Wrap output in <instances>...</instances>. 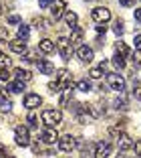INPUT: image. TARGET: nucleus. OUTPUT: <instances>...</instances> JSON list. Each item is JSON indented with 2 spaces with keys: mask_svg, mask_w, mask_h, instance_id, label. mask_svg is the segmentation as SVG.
<instances>
[{
  "mask_svg": "<svg viewBox=\"0 0 141 158\" xmlns=\"http://www.w3.org/2000/svg\"><path fill=\"white\" fill-rule=\"evenodd\" d=\"M42 122L46 124V128H55L63 122V112L61 110H45L42 112Z\"/></svg>",
  "mask_w": 141,
  "mask_h": 158,
  "instance_id": "obj_1",
  "label": "nucleus"
},
{
  "mask_svg": "<svg viewBox=\"0 0 141 158\" xmlns=\"http://www.w3.org/2000/svg\"><path fill=\"white\" fill-rule=\"evenodd\" d=\"M57 51L61 53V57H63L65 61L71 59V57H73V45H71V39L59 37V41H57Z\"/></svg>",
  "mask_w": 141,
  "mask_h": 158,
  "instance_id": "obj_2",
  "label": "nucleus"
},
{
  "mask_svg": "<svg viewBox=\"0 0 141 158\" xmlns=\"http://www.w3.org/2000/svg\"><path fill=\"white\" fill-rule=\"evenodd\" d=\"M107 85H109L113 91H125V79H123V75L119 73H107Z\"/></svg>",
  "mask_w": 141,
  "mask_h": 158,
  "instance_id": "obj_3",
  "label": "nucleus"
},
{
  "mask_svg": "<svg viewBox=\"0 0 141 158\" xmlns=\"http://www.w3.org/2000/svg\"><path fill=\"white\" fill-rule=\"evenodd\" d=\"M14 140H16L18 146H28L30 144V134H28L26 126H16V130H14Z\"/></svg>",
  "mask_w": 141,
  "mask_h": 158,
  "instance_id": "obj_4",
  "label": "nucleus"
},
{
  "mask_svg": "<svg viewBox=\"0 0 141 158\" xmlns=\"http://www.w3.org/2000/svg\"><path fill=\"white\" fill-rule=\"evenodd\" d=\"M91 16H93V20H97L99 24H105L111 19V10L105 8V6H97V8L91 10Z\"/></svg>",
  "mask_w": 141,
  "mask_h": 158,
  "instance_id": "obj_5",
  "label": "nucleus"
},
{
  "mask_svg": "<svg viewBox=\"0 0 141 158\" xmlns=\"http://www.w3.org/2000/svg\"><path fill=\"white\" fill-rule=\"evenodd\" d=\"M65 8H67V2H65V0H53V4H50V14H53V19L59 20L65 14Z\"/></svg>",
  "mask_w": 141,
  "mask_h": 158,
  "instance_id": "obj_6",
  "label": "nucleus"
},
{
  "mask_svg": "<svg viewBox=\"0 0 141 158\" xmlns=\"http://www.w3.org/2000/svg\"><path fill=\"white\" fill-rule=\"evenodd\" d=\"M42 103V98L38 95V93H26L24 95V107H28V110H37L38 106Z\"/></svg>",
  "mask_w": 141,
  "mask_h": 158,
  "instance_id": "obj_7",
  "label": "nucleus"
},
{
  "mask_svg": "<svg viewBox=\"0 0 141 158\" xmlns=\"http://www.w3.org/2000/svg\"><path fill=\"white\" fill-rule=\"evenodd\" d=\"M41 138L45 144H55V142H59V134H57L55 128H45V130L41 132Z\"/></svg>",
  "mask_w": 141,
  "mask_h": 158,
  "instance_id": "obj_8",
  "label": "nucleus"
},
{
  "mask_svg": "<svg viewBox=\"0 0 141 158\" xmlns=\"http://www.w3.org/2000/svg\"><path fill=\"white\" fill-rule=\"evenodd\" d=\"M109 154H111V142L103 140L95 146V158H107Z\"/></svg>",
  "mask_w": 141,
  "mask_h": 158,
  "instance_id": "obj_9",
  "label": "nucleus"
},
{
  "mask_svg": "<svg viewBox=\"0 0 141 158\" xmlns=\"http://www.w3.org/2000/svg\"><path fill=\"white\" fill-rule=\"evenodd\" d=\"M75 144H77V142H75V138L71 134H65L63 138H59V148L63 150V152H71V150L75 148Z\"/></svg>",
  "mask_w": 141,
  "mask_h": 158,
  "instance_id": "obj_10",
  "label": "nucleus"
},
{
  "mask_svg": "<svg viewBox=\"0 0 141 158\" xmlns=\"http://www.w3.org/2000/svg\"><path fill=\"white\" fill-rule=\"evenodd\" d=\"M77 55H79V59H81V61H85V63H91V61H93V57H95V53H93V49H91V47L81 45V47L77 49Z\"/></svg>",
  "mask_w": 141,
  "mask_h": 158,
  "instance_id": "obj_11",
  "label": "nucleus"
},
{
  "mask_svg": "<svg viewBox=\"0 0 141 158\" xmlns=\"http://www.w3.org/2000/svg\"><path fill=\"white\" fill-rule=\"evenodd\" d=\"M37 67H38V71H41L42 75H55V65H53L50 61H46V59H38Z\"/></svg>",
  "mask_w": 141,
  "mask_h": 158,
  "instance_id": "obj_12",
  "label": "nucleus"
},
{
  "mask_svg": "<svg viewBox=\"0 0 141 158\" xmlns=\"http://www.w3.org/2000/svg\"><path fill=\"white\" fill-rule=\"evenodd\" d=\"M83 35H85V33H83V28L81 27H75L73 28V31H71V45H77V49H79V47H81V43H83Z\"/></svg>",
  "mask_w": 141,
  "mask_h": 158,
  "instance_id": "obj_13",
  "label": "nucleus"
},
{
  "mask_svg": "<svg viewBox=\"0 0 141 158\" xmlns=\"http://www.w3.org/2000/svg\"><path fill=\"white\" fill-rule=\"evenodd\" d=\"M14 77L18 79V81H22V83H26V81H30V79H32V73H30L28 69L16 67V69H14Z\"/></svg>",
  "mask_w": 141,
  "mask_h": 158,
  "instance_id": "obj_14",
  "label": "nucleus"
},
{
  "mask_svg": "<svg viewBox=\"0 0 141 158\" xmlns=\"http://www.w3.org/2000/svg\"><path fill=\"white\" fill-rule=\"evenodd\" d=\"M38 51L45 53V55H49V53L55 51V43L50 41V39H42V41L38 43Z\"/></svg>",
  "mask_w": 141,
  "mask_h": 158,
  "instance_id": "obj_15",
  "label": "nucleus"
},
{
  "mask_svg": "<svg viewBox=\"0 0 141 158\" xmlns=\"http://www.w3.org/2000/svg\"><path fill=\"white\" fill-rule=\"evenodd\" d=\"M10 49L14 53H18V55H24L26 53V43L20 41V39H14V41H10Z\"/></svg>",
  "mask_w": 141,
  "mask_h": 158,
  "instance_id": "obj_16",
  "label": "nucleus"
},
{
  "mask_svg": "<svg viewBox=\"0 0 141 158\" xmlns=\"http://www.w3.org/2000/svg\"><path fill=\"white\" fill-rule=\"evenodd\" d=\"M117 144H119V150H121V152H125V150H131V148H133V142H131V138H129L127 134H123L121 138L117 140Z\"/></svg>",
  "mask_w": 141,
  "mask_h": 158,
  "instance_id": "obj_17",
  "label": "nucleus"
},
{
  "mask_svg": "<svg viewBox=\"0 0 141 158\" xmlns=\"http://www.w3.org/2000/svg\"><path fill=\"white\" fill-rule=\"evenodd\" d=\"M77 20H79V16H77V12H73V10H69V12H65V23H67V27L73 31L75 27H77Z\"/></svg>",
  "mask_w": 141,
  "mask_h": 158,
  "instance_id": "obj_18",
  "label": "nucleus"
},
{
  "mask_svg": "<svg viewBox=\"0 0 141 158\" xmlns=\"http://www.w3.org/2000/svg\"><path fill=\"white\" fill-rule=\"evenodd\" d=\"M8 89H10L12 93H22V91H24V83L16 79V81H12V83H8Z\"/></svg>",
  "mask_w": 141,
  "mask_h": 158,
  "instance_id": "obj_19",
  "label": "nucleus"
},
{
  "mask_svg": "<svg viewBox=\"0 0 141 158\" xmlns=\"http://www.w3.org/2000/svg\"><path fill=\"white\" fill-rule=\"evenodd\" d=\"M129 59H131V65L135 69H141V53H137V51L129 53Z\"/></svg>",
  "mask_w": 141,
  "mask_h": 158,
  "instance_id": "obj_20",
  "label": "nucleus"
},
{
  "mask_svg": "<svg viewBox=\"0 0 141 158\" xmlns=\"http://www.w3.org/2000/svg\"><path fill=\"white\" fill-rule=\"evenodd\" d=\"M77 89L79 91H91V81H89V79H79L77 81Z\"/></svg>",
  "mask_w": 141,
  "mask_h": 158,
  "instance_id": "obj_21",
  "label": "nucleus"
},
{
  "mask_svg": "<svg viewBox=\"0 0 141 158\" xmlns=\"http://www.w3.org/2000/svg\"><path fill=\"white\" fill-rule=\"evenodd\" d=\"M113 107H115V110H121V112H123V110H127V99L119 95V98L113 102Z\"/></svg>",
  "mask_w": 141,
  "mask_h": 158,
  "instance_id": "obj_22",
  "label": "nucleus"
},
{
  "mask_svg": "<svg viewBox=\"0 0 141 158\" xmlns=\"http://www.w3.org/2000/svg\"><path fill=\"white\" fill-rule=\"evenodd\" d=\"M28 35H30V28H28L26 24H20V27H18V39H20V41H26Z\"/></svg>",
  "mask_w": 141,
  "mask_h": 158,
  "instance_id": "obj_23",
  "label": "nucleus"
},
{
  "mask_svg": "<svg viewBox=\"0 0 141 158\" xmlns=\"http://www.w3.org/2000/svg\"><path fill=\"white\" fill-rule=\"evenodd\" d=\"M113 65L117 67V69H125V59H123V55L115 53V55H113Z\"/></svg>",
  "mask_w": 141,
  "mask_h": 158,
  "instance_id": "obj_24",
  "label": "nucleus"
},
{
  "mask_svg": "<svg viewBox=\"0 0 141 158\" xmlns=\"http://www.w3.org/2000/svg\"><path fill=\"white\" fill-rule=\"evenodd\" d=\"M133 98L141 102V83L137 81V79H133Z\"/></svg>",
  "mask_w": 141,
  "mask_h": 158,
  "instance_id": "obj_25",
  "label": "nucleus"
},
{
  "mask_svg": "<svg viewBox=\"0 0 141 158\" xmlns=\"http://www.w3.org/2000/svg\"><path fill=\"white\" fill-rule=\"evenodd\" d=\"M113 31H115V35H123L125 33V24H123V20H115V24H113Z\"/></svg>",
  "mask_w": 141,
  "mask_h": 158,
  "instance_id": "obj_26",
  "label": "nucleus"
},
{
  "mask_svg": "<svg viewBox=\"0 0 141 158\" xmlns=\"http://www.w3.org/2000/svg\"><path fill=\"white\" fill-rule=\"evenodd\" d=\"M123 134H125V132H121L119 128H115V126H111V128H109V136H111L113 140H119Z\"/></svg>",
  "mask_w": 141,
  "mask_h": 158,
  "instance_id": "obj_27",
  "label": "nucleus"
},
{
  "mask_svg": "<svg viewBox=\"0 0 141 158\" xmlns=\"http://www.w3.org/2000/svg\"><path fill=\"white\" fill-rule=\"evenodd\" d=\"M0 110H2V112H10V110H12V102H10L8 98L0 99Z\"/></svg>",
  "mask_w": 141,
  "mask_h": 158,
  "instance_id": "obj_28",
  "label": "nucleus"
},
{
  "mask_svg": "<svg viewBox=\"0 0 141 158\" xmlns=\"http://www.w3.org/2000/svg\"><path fill=\"white\" fill-rule=\"evenodd\" d=\"M89 75H91L93 79H101L103 77V69H101V67H93V69L89 71Z\"/></svg>",
  "mask_w": 141,
  "mask_h": 158,
  "instance_id": "obj_29",
  "label": "nucleus"
},
{
  "mask_svg": "<svg viewBox=\"0 0 141 158\" xmlns=\"http://www.w3.org/2000/svg\"><path fill=\"white\" fill-rule=\"evenodd\" d=\"M117 53H119V55H123V57H125V55H129L131 51L127 49V45H125V43H117Z\"/></svg>",
  "mask_w": 141,
  "mask_h": 158,
  "instance_id": "obj_30",
  "label": "nucleus"
},
{
  "mask_svg": "<svg viewBox=\"0 0 141 158\" xmlns=\"http://www.w3.org/2000/svg\"><path fill=\"white\" fill-rule=\"evenodd\" d=\"M73 95V89H65V93H63V98H61V107L63 106H67V102H69V98Z\"/></svg>",
  "mask_w": 141,
  "mask_h": 158,
  "instance_id": "obj_31",
  "label": "nucleus"
},
{
  "mask_svg": "<svg viewBox=\"0 0 141 158\" xmlns=\"http://www.w3.org/2000/svg\"><path fill=\"white\" fill-rule=\"evenodd\" d=\"M28 124H30L32 128H37V126H38V116H37L34 112H30V114H28Z\"/></svg>",
  "mask_w": 141,
  "mask_h": 158,
  "instance_id": "obj_32",
  "label": "nucleus"
},
{
  "mask_svg": "<svg viewBox=\"0 0 141 158\" xmlns=\"http://www.w3.org/2000/svg\"><path fill=\"white\" fill-rule=\"evenodd\" d=\"M8 65H10V59L2 53V55H0V69H8Z\"/></svg>",
  "mask_w": 141,
  "mask_h": 158,
  "instance_id": "obj_33",
  "label": "nucleus"
},
{
  "mask_svg": "<svg viewBox=\"0 0 141 158\" xmlns=\"http://www.w3.org/2000/svg\"><path fill=\"white\" fill-rule=\"evenodd\" d=\"M10 81V73L6 69H0V83H8Z\"/></svg>",
  "mask_w": 141,
  "mask_h": 158,
  "instance_id": "obj_34",
  "label": "nucleus"
},
{
  "mask_svg": "<svg viewBox=\"0 0 141 158\" xmlns=\"http://www.w3.org/2000/svg\"><path fill=\"white\" fill-rule=\"evenodd\" d=\"M32 23L37 24V28H46V27H49V23H46L45 19H41V16H38V19H34Z\"/></svg>",
  "mask_w": 141,
  "mask_h": 158,
  "instance_id": "obj_35",
  "label": "nucleus"
},
{
  "mask_svg": "<svg viewBox=\"0 0 141 158\" xmlns=\"http://www.w3.org/2000/svg\"><path fill=\"white\" fill-rule=\"evenodd\" d=\"M8 23L10 24H22V20H20L18 14H10V16H8Z\"/></svg>",
  "mask_w": 141,
  "mask_h": 158,
  "instance_id": "obj_36",
  "label": "nucleus"
},
{
  "mask_svg": "<svg viewBox=\"0 0 141 158\" xmlns=\"http://www.w3.org/2000/svg\"><path fill=\"white\" fill-rule=\"evenodd\" d=\"M49 89H50L53 93H57V91H61V85L57 83V81H50V83H49Z\"/></svg>",
  "mask_w": 141,
  "mask_h": 158,
  "instance_id": "obj_37",
  "label": "nucleus"
},
{
  "mask_svg": "<svg viewBox=\"0 0 141 158\" xmlns=\"http://www.w3.org/2000/svg\"><path fill=\"white\" fill-rule=\"evenodd\" d=\"M133 150H135V156H141V140H137L133 144Z\"/></svg>",
  "mask_w": 141,
  "mask_h": 158,
  "instance_id": "obj_38",
  "label": "nucleus"
},
{
  "mask_svg": "<svg viewBox=\"0 0 141 158\" xmlns=\"http://www.w3.org/2000/svg\"><path fill=\"white\" fill-rule=\"evenodd\" d=\"M133 45H135L137 51H141V35H137V37L133 39Z\"/></svg>",
  "mask_w": 141,
  "mask_h": 158,
  "instance_id": "obj_39",
  "label": "nucleus"
},
{
  "mask_svg": "<svg viewBox=\"0 0 141 158\" xmlns=\"http://www.w3.org/2000/svg\"><path fill=\"white\" fill-rule=\"evenodd\" d=\"M2 39H8V28H6V27L0 28V41H2Z\"/></svg>",
  "mask_w": 141,
  "mask_h": 158,
  "instance_id": "obj_40",
  "label": "nucleus"
},
{
  "mask_svg": "<svg viewBox=\"0 0 141 158\" xmlns=\"http://www.w3.org/2000/svg\"><path fill=\"white\" fill-rule=\"evenodd\" d=\"M133 16H135V20H137V23H141V6L133 10Z\"/></svg>",
  "mask_w": 141,
  "mask_h": 158,
  "instance_id": "obj_41",
  "label": "nucleus"
},
{
  "mask_svg": "<svg viewBox=\"0 0 141 158\" xmlns=\"http://www.w3.org/2000/svg\"><path fill=\"white\" fill-rule=\"evenodd\" d=\"M53 4V0H38V6L41 8H46V6H50Z\"/></svg>",
  "mask_w": 141,
  "mask_h": 158,
  "instance_id": "obj_42",
  "label": "nucleus"
},
{
  "mask_svg": "<svg viewBox=\"0 0 141 158\" xmlns=\"http://www.w3.org/2000/svg\"><path fill=\"white\" fill-rule=\"evenodd\" d=\"M105 31H107V27H105V24H99V27H97V33H103L105 35Z\"/></svg>",
  "mask_w": 141,
  "mask_h": 158,
  "instance_id": "obj_43",
  "label": "nucleus"
},
{
  "mask_svg": "<svg viewBox=\"0 0 141 158\" xmlns=\"http://www.w3.org/2000/svg\"><path fill=\"white\" fill-rule=\"evenodd\" d=\"M119 2H121L123 6H131L133 4V0H119Z\"/></svg>",
  "mask_w": 141,
  "mask_h": 158,
  "instance_id": "obj_44",
  "label": "nucleus"
},
{
  "mask_svg": "<svg viewBox=\"0 0 141 158\" xmlns=\"http://www.w3.org/2000/svg\"><path fill=\"white\" fill-rule=\"evenodd\" d=\"M2 156H6V148H4V144H0V158Z\"/></svg>",
  "mask_w": 141,
  "mask_h": 158,
  "instance_id": "obj_45",
  "label": "nucleus"
},
{
  "mask_svg": "<svg viewBox=\"0 0 141 158\" xmlns=\"http://www.w3.org/2000/svg\"><path fill=\"white\" fill-rule=\"evenodd\" d=\"M117 158H125V156H123V154H119V156H117Z\"/></svg>",
  "mask_w": 141,
  "mask_h": 158,
  "instance_id": "obj_46",
  "label": "nucleus"
},
{
  "mask_svg": "<svg viewBox=\"0 0 141 158\" xmlns=\"http://www.w3.org/2000/svg\"><path fill=\"white\" fill-rule=\"evenodd\" d=\"M2 158H14V156H2Z\"/></svg>",
  "mask_w": 141,
  "mask_h": 158,
  "instance_id": "obj_47",
  "label": "nucleus"
},
{
  "mask_svg": "<svg viewBox=\"0 0 141 158\" xmlns=\"http://www.w3.org/2000/svg\"><path fill=\"white\" fill-rule=\"evenodd\" d=\"M87 2H93V0H87Z\"/></svg>",
  "mask_w": 141,
  "mask_h": 158,
  "instance_id": "obj_48",
  "label": "nucleus"
},
{
  "mask_svg": "<svg viewBox=\"0 0 141 158\" xmlns=\"http://www.w3.org/2000/svg\"><path fill=\"white\" fill-rule=\"evenodd\" d=\"M0 55H2V51H0Z\"/></svg>",
  "mask_w": 141,
  "mask_h": 158,
  "instance_id": "obj_49",
  "label": "nucleus"
}]
</instances>
